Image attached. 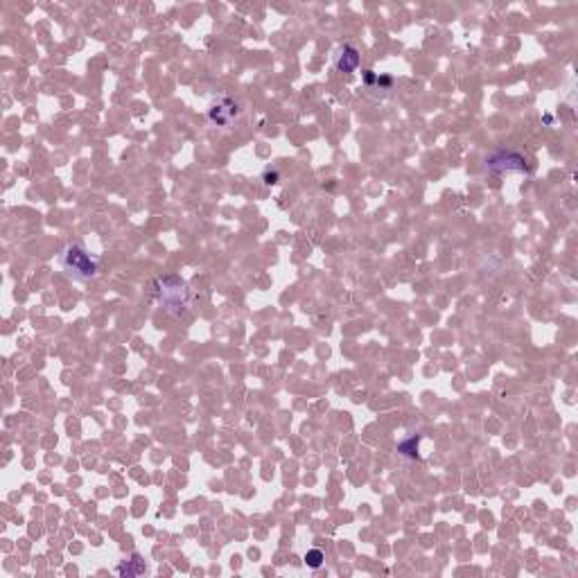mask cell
<instances>
[{
	"mask_svg": "<svg viewBox=\"0 0 578 578\" xmlns=\"http://www.w3.org/2000/svg\"><path fill=\"white\" fill-rule=\"evenodd\" d=\"M143 572H145V560L141 558V553H134V556L129 558V560H125V563L118 565V574L127 576V578L141 576Z\"/></svg>",
	"mask_w": 578,
	"mask_h": 578,
	"instance_id": "7",
	"label": "cell"
},
{
	"mask_svg": "<svg viewBox=\"0 0 578 578\" xmlns=\"http://www.w3.org/2000/svg\"><path fill=\"white\" fill-rule=\"evenodd\" d=\"M486 172L493 176L504 174H528V163L519 152L513 149H497L493 152L486 161Z\"/></svg>",
	"mask_w": 578,
	"mask_h": 578,
	"instance_id": "4",
	"label": "cell"
},
{
	"mask_svg": "<svg viewBox=\"0 0 578 578\" xmlns=\"http://www.w3.org/2000/svg\"><path fill=\"white\" fill-rule=\"evenodd\" d=\"M362 63V54L353 43H344L339 45L335 52H332V66H335L337 72H346V75H353L357 72Z\"/></svg>",
	"mask_w": 578,
	"mask_h": 578,
	"instance_id": "5",
	"label": "cell"
},
{
	"mask_svg": "<svg viewBox=\"0 0 578 578\" xmlns=\"http://www.w3.org/2000/svg\"><path fill=\"white\" fill-rule=\"evenodd\" d=\"M262 181H265V185H276V183H280V172H278V169H265Z\"/></svg>",
	"mask_w": 578,
	"mask_h": 578,
	"instance_id": "9",
	"label": "cell"
},
{
	"mask_svg": "<svg viewBox=\"0 0 578 578\" xmlns=\"http://www.w3.org/2000/svg\"><path fill=\"white\" fill-rule=\"evenodd\" d=\"M420 441H422L420 434H413V436L402 438V441L398 443V454H400V457H404V459H411V461L420 459Z\"/></svg>",
	"mask_w": 578,
	"mask_h": 578,
	"instance_id": "6",
	"label": "cell"
},
{
	"mask_svg": "<svg viewBox=\"0 0 578 578\" xmlns=\"http://www.w3.org/2000/svg\"><path fill=\"white\" fill-rule=\"evenodd\" d=\"M242 111L244 109L238 100H233L229 95H219V97H213L206 107V120H208V125H213L217 129H229L242 118Z\"/></svg>",
	"mask_w": 578,
	"mask_h": 578,
	"instance_id": "3",
	"label": "cell"
},
{
	"mask_svg": "<svg viewBox=\"0 0 578 578\" xmlns=\"http://www.w3.org/2000/svg\"><path fill=\"white\" fill-rule=\"evenodd\" d=\"M323 560H325V556H323L321 549H309V551L305 553V565H307L309 569H319V567H323Z\"/></svg>",
	"mask_w": 578,
	"mask_h": 578,
	"instance_id": "8",
	"label": "cell"
},
{
	"mask_svg": "<svg viewBox=\"0 0 578 578\" xmlns=\"http://www.w3.org/2000/svg\"><path fill=\"white\" fill-rule=\"evenodd\" d=\"M362 77H364V84L369 86V88H371V86H378V77H380V75H375L373 70H364Z\"/></svg>",
	"mask_w": 578,
	"mask_h": 578,
	"instance_id": "10",
	"label": "cell"
},
{
	"mask_svg": "<svg viewBox=\"0 0 578 578\" xmlns=\"http://www.w3.org/2000/svg\"><path fill=\"white\" fill-rule=\"evenodd\" d=\"M152 294L156 303L172 316H183L194 300V291L178 276H158L152 285Z\"/></svg>",
	"mask_w": 578,
	"mask_h": 578,
	"instance_id": "2",
	"label": "cell"
},
{
	"mask_svg": "<svg viewBox=\"0 0 578 578\" xmlns=\"http://www.w3.org/2000/svg\"><path fill=\"white\" fill-rule=\"evenodd\" d=\"M56 265H59V269L66 278L75 282H88L97 278L102 271V260L79 242L66 244L61 249V254L56 256Z\"/></svg>",
	"mask_w": 578,
	"mask_h": 578,
	"instance_id": "1",
	"label": "cell"
}]
</instances>
